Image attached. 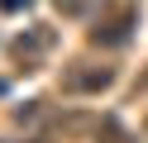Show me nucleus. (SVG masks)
Wrapping results in <instances>:
<instances>
[{
	"label": "nucleus",
	"mask_w": 148,
	"mask_h": 143,
	"mask_svg": "<svg viewBox=\"0 0 148 143\" xmlns=\"http://www.w3.org/2000/svg\"><path fill=\"white\" fill-rule=\"evenodd\" d=\"M134 29H138V5L115 0V5H105L96 19H91L86 43H91V48H124L129 38H134Z\"/></svg>",
	"instance_id": "f257e3e1"
},
{
	"label": "nucleus",
	"mask_w": 148,
	"mask_h": 143,
	"mask_svg": "<svg viewBox=\"0 0 148 143\" xmlns=\"http://www.w3.org/2000/svg\"><path fill=\"white\" fill-rule=\"evenodd\" d=\"M119 81V67L115 62H96V57H77V62L62 67L58 76V91L62 95H100Z\"/></svg>",
	"instance_id": "f03ea898"
},
{
	"label": "nucleus",
	"mask_w": 148,
	"mask_h": 143,
	"mask_svg": "<svg viewBox=\"0 0 148 143\" xmlns=\"http://www.w3.org/2000/svg\"><path fill=\"white\" fill-rule=\"evenodd\" d=\"M53 48H58V34L48 24H29L19 38H10V62H14V72H38Z\"/></svg>",
	"instance_id": "7ed1b4c3"
},
{
	"label": "nucleus",
	"mask_w": 148,
	"mask_h": 143,
	"mask_svg": "<svg viewBox=\"0 0 148 143\" xmlns=\"http://www.w3.org/2000/svg\"><path fill=\"white\" fill-rule=\"evenodd\" d=\"M96 138H105V143H134L124 129H119L115 114H100V119H96Z\"/></svg>",
	"instance_id": "20e7f679"
},
{
	"label": "nucleus",
	"mask_w": 148,
	"mask_h": 143,
	"mask_svg": "<svg viewBox=\"0 0 148 143\" xmlns=\"http://www.w3.org/2000/svg\"><path fill=\"white\" fill-rule=\"evenodd\" d=\"M53 10L67 14V19H77V14H86V10H91V0H53Z\"/></svg>",
	"instance_id": "39448f33"
},
{
	"label": "nucleus",
	"mask_w": 148,
	"mask_h": 143,
	"mask_svg": "<svg viewBox=\"0 0 148 143\" xmlns=\"http://www.w3.org/2000/svg\"><path fill=\"white\" fill-rule=\"evenodd\" d=\"M0 10H5V14H14V10H29V0H0Z\"/></svg>",
	"instance_id": "423d86ee"
},
{
	"label": "nucleus",
	"mask_w": 148,
	"mask_h": 143,
	"mask_svg": "<svg viewBox=\"0 0 148 143\" xmlns=\"http://www.w3.org/2000/svg\"><path fill=\"white\" fill-rule=\"evenodd\" d=\"M138 86H143V91H148V76H143V81H138Z\"/></svg>",
	"instance_id": "0eeeda50"
},
{
	"label": "nucleus",
	"mask_w": 148,
	"mask_h": 143,
	"mask_svg": "<svg viewBox=\"0 0 148 143\" xmlns=\"http://www.w3.org/2000/svg\"><path fill=\"white\" fill-rule=\"evenodd\" d=\"M143 133H148V114H143Z\"/></svg>",
	"instance_id": "6e6552de"
}]
</instances>
